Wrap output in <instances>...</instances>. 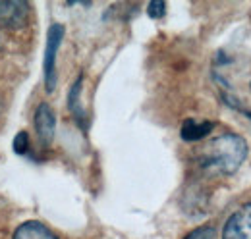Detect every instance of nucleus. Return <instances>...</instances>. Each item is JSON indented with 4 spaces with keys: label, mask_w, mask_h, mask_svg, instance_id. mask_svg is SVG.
<instances>
[{
    "label": "nucleus",
    "mask_w": 251,
    "mask_h": 239,
    "mask_svg": "<svg viewBox=\"0 0 251 239\" xmlns=\"http://www.w3.org/2000/svg\"><path fill=\"white\" fill-rule=\"evenodd\" d=\"M248 156V143L236 133H224L209 141L197 154V166L209 176H232Z\"/></svg>",
    "instance_id": "nucleus-1"
},
{
    "label": "nucleus",
    "mask_w": 251,
    "mask_h": 239,
    "mask_svg": "<svg viewBox=\"0 0 251 239\" xmlns=\"http://www.w3.org/2000/svg\"><path fill=\"white\" fill-rule=\"evenodd\" d=\"M64 39V25L54 24L47 33V47H45V60H43V72H45V87L47 93L56 89V56L58 48Z\"/></svg>",
    "instance_id": "nucleus-2"
},
{
    "label": "nucleus",
    "mask_w": 251,
    "mask_h": 239,
    "mask_svg": "<svg viewBox=\"0 0 251 239\" xmlns=\"http://www.w3.org/2000/svg\"><path fill=\"white\" fill-rule=\"evenodd\" d=\"M29 18V4L24 0H0V27L18 31L25 27Z\"/></svg>",
    "instance_id": "nucleus-3"
},
{
    "label": "nucleus",
    "mask_w": 251,
    "mask_h": 239,
    "mask_svg": "<svg viewBox=\"0 0 251 239\" xmlns=\"http://www.w3.org/2000/svg\"><path fill=\"white\" fill-rule=\"evenodd\" d=\"M222 239H251V203L236 210L226 220Z\"/></svg>",
    "instance_id": "nucleus-4"
},
{
    "label": "nucleus",
    "mask_w": 251,
    "mask_h": 239,
    "mask_svg": "<svg viewBox=\"0 0 251 239\" xmlns=\"http://www.w3.org/2000/svg\"><path fill=\"white\" fill-rule=\"evenodd\" d=\"M35 131H37L39 143L45 149L52 145L54 133H56V116L47 102L39 104V108L35 110Z\"/></svg>",
    "instance_id": "nucleus-5"
},
{
    "label": "nucleus",
    "mask_w": 251,
    "mask_h": 239,
    "mask_svg": "<svg viewBox=\"0 0 251 239\" xmlns=\"http://www.w3.org/2000/svg\"><path fill=\"white\" fill-rule=\"evenodd\" d=\"M213 129H215V121H209V120H184L182 127H180V137L186 143H195V141L205 139Z\"/></svg>",
    "instance_id": "nucleus-6"
},
{
    "label": "nucleus",
    "mask_w": 251,
    "mask_h": 239,
    "mask_svg": "<svg viewBox=\"0 0 251 239\" xmlns=\"http://www.w3.org/2000/svg\"><path fill=\"white\" fill-rule=\"evenodd\" d=\"M81 89H83V75H79V77L75 79V83L72 85V89H70V95H68V108H70L74 120L77 121V125L85 129V125H87V116H85V108H83V104H81Z\"/></svg>",
    "instance_id": "nucleus-7"
},
{
    "label": "nucleus",
    "mask_w": 251,
    "mask_h": 239,
    "mask_svg": "<svg viewBox=\"0 0 251 239\" xmlns=\"http://www.w3.org/2000/svg\"><path fill=\"white\" fill-rule=\"evenodd\" d=\"M14 239H58L47 226H43L41 222H25L22 224L16 234H14Z\"/></svg>",
    "instance_id": "nucleus-8"
},
{
    "label": "nucleus",
    "mask_w": 251,
    "mask_h": 239,
    "mask_svg": "<svg viewBox=\"0 0 251 239\" xmlns=\"http://www.w3.org/2000/svg\"><path fill=\"white\" fill-rule=\"evenodd\" d=\"M184 239H217V230H215V226H201V228H195L193 232H189Z\"/></svg>",
    "instance_id": "nucleus-9"
},
{
    "label": "nucleus",
    "mask_w": 251,
    "mask_h": 239,
    "mask_svg": "<svg viewBox=\"0 0 251 239\" xmlns=\"http://www.w3.org/2000/svg\"><path fill=\"white\" fill-rule=\"evenodd\" d=\"M14 150L18 154H27V150H29V135L25 131H20L14 137Z\"/></svg>",
    "instance_id": "nucleus-10"
},
{
    "label": "nucleus",
    "mask_w": 251,
    "mask_h": 239,
    "mask_svg": "<svg viewBox=\"0 0 251 239\" xmlns=\"http://www.w3.org/2000/svg\"><path fill=\"white\" fill-rule=\"evenodd\" d=\"M147 14H149V18H153V20H160V18L166 14V2H162V0H153V2H149Z\"/></svg>",
    "instance_id": "nucleus-11"
}]
</instances>
